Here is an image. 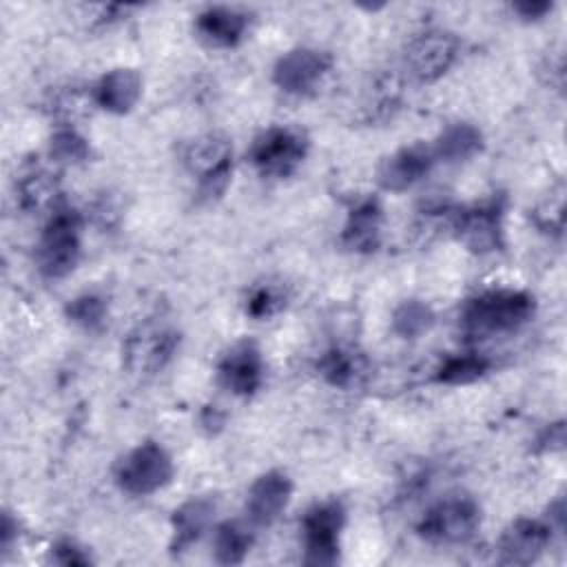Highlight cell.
Listing matches in <instances>:
<instances>
[{
    "instance_id": "7c38bea8",
    "label": "cell",
    "mask_w": 567,
    "mask_h": 567,
    "mask_svg": "<svg viewBox=\"0 0 567 567\" xmlns=\"http://www.w3.org/2000/svg\"><path fill=\"white\" fill-rule=\"evenodd\" d=\"M217 381L235 396H252L264 383V359L255 341L233 343L217 363Z\"/></svg>"
},
{
    "instance_id": "7402d4cb",
    "label": "cell",
    "mask_w": 567,
    "mask_h": 567,
    "mask_svg": "<svg viewBox=\"0 0 567 567\" xmlns=\"http://www.w3.org/2000/svg\"><path fill=\"white\" fill-rule=\"evenodd\" d=\"M250 545H252V534L246 525L237 520H224L215 527L213 549H215V560L219 565L244 563L246 554L250 551Z\"/></svg>"
},
{
    "instance_id": "cb8c5ba5",
    "label": "cell",
    "mask_w": 567,
    "mask_h": 567,
    "mask_svg": "<svg viewBox=\"0 0 567 567\" xmlns=\"http://www.w3.org/2000/svg\"><path fill=\"white\" fill-rule=\"evenodd\" d=\"M434 326L432 308L421 299H405L392 312V330L401 339H416Z\"/></svg>"
},
{
    "instance_id": "52a82bcc",
    "label": "cell",
    "mask_w": 567,
    "mask_h": 567,
    "mask_svg": "<svg viewBox=\"0 0 567 567\" xmlns=\"http://www.w3.org/2000/svg\"><path fill=\"white\" fill-rule=\"evenodd\" d=\"M308 137L295 126H270L250 146V162L264 177L292 175L308 155Z\"/></svg>"
},
{
    "instance_id": "8fae6325",
    "label": "cell",
    "mask_w": 567,
    "mask_h": 567,
    "mask_svg": "<svg viewBox=\"0 0 567 567\" xmlns=\"http://www.w3.org/2000/svg\"><path fill=\"white\" fill-rule=\"evenodd\" d=\"M332 58L326 51L297 47L286 51L272 66V82L292 95L310 93L330 71Z\"/></svg>"
},
{
    "instance_id": "9a60e30c",
    "label": "cell",
    "mask_w": 567,
    "mask_h": 567,
    "mask_svg": "<svg viewBox=\"0 0 567 567\" xmlns=\"http://www.w3.org/2000/svg\"><path fill=\"white\" fill-rule=\"evenodd\" d=\"M551 540V527L534 520H514L498 540V563L501 565H532L540 558Z\"/></svg>"
},
{
    "instance_id": "4fadbf2b",
    "label": "cell",
    "mask_w": 567,
    "mask_h": 567,
    "mask_svg": "<svg viewBox=\"0 0 567 567\" xmlns=\"http://www.w3.org/2000/svg\"><path fill=\"white\" fill-rule=\"evenodd\" d=\"M434 162L436 157L432 153V146L421 142L403 146L379 164L377 182L383 190L403 193L412 188L416 182H421L430 173Z\"/></svg>"
},
{
    "instance_id": "484cf974",
    "label": "cell",
    "mask_w": 567,
    "mask_h": 567,
    "mask_svg": "<svg viewBox=\"0 0 567 567\" xmlns=\"http://www.w3.org/2000/svg\"><path fill=\"white\" fill-rule=\"evenodd\" d=\"M106 310H109L106 299L102 295H97V292L78 295L64 308L69 321H73L75 326H80L84 330L100 328L104 323V319H106Z\"/></svg>"
},
{
    "instance_id": "6da1fadb",
    "label": "cell",
    "mask_w": 567,
    "mask_h": 567,
    "mask_svg": "<svg viewBox=\"0 0 567 567\" xmlns=\"http://www.w3.org/2000/svg\"><path fill=\"white\" fill-rule=\"evenodd\" d=\"M536 312V299L527 290L492 288L467 299L461 312L463 330L472 337L514 332Z\"/></svg>"
},
{
    "instance_id": "83f0119b",
    "label": "cell",
    "mask_w": 567,
    "mask_h": 567,
    "mask_svg": "<svg viewBox=\"0 0 567 567\" xmlns=\"http://www.w3.org/2000/svg\"><path fill=\"white\" fill-rule=\"evenodd\" d=\"M49 151H51V157L55 164H82L91 155V146H89L86 137L80 135L71 126L58 128L51 135Z\"/></svg>"
},
{
    "instance_id": "d4e9b609",
    "label": "cell",
    "mask_w": 567,
    "mask_h": 567,
    "mask_svg": "<svg viewBox=\"0 0 567 567\" xmlns=\"http://www.w3.org/2000/svg\"><path fill=\"white\" fill-rule=\"evenodd\" d=\"M489 359L483 354H458L443 361L436 370V381L445 385H467L478 381L489 370Z\"/></svg>"
},
{
    "instance_id": "8992f818",
    "label": "cell",
    "mask_w": 567,
    "mask_h": 567,
    "mask_svg": "<svg viewBox=\"0 0 567 567\" xmlns=\"http://www.w3.org/2000/svg\"><path fill=\"white\" fill-rule=\"evenodd\" d=\"M175 465L171 454L155 441L133 447L115 467L120 489L133 496H148L171 483Z\"/></svg>"
},
{
    "instance_id": "1f68e13d",
    "label": "cell",
    "mask_w": 567,
    "mask_h": 567,
    "mask_svg": "<svg viewBox=\"0 0 567 567\" xmlns=\"http://www.w3.org/2000/svg\"><path fill=\"white\" fill-rule=\"evenodd\" d=\"M565 443V432H563V423H554L547 427L545 439H543V447L545 450H560Z\"/></svg>"
},
{
    "instance_id": "3957f363",
    "label": "cell",
    "mask_w": 567,
    "mask_h": 567,
    "mask_svg": "<svg viewBox=\"0 0 567 567\" xmlns=\"http://www.w3.org/2000/svg\"><path fill=\"white\" fill-rule=\"evenodd\" d=\"M184 164L197 177L202 202H215L230 184L233 144L224 133H204L186 144Z\"/></svg>"
},
{
    "instance_id": "9c48e42d",
    "label": "cell",
    "mask_w": 567,
    "mask_h": 567,
    "mask_svg": "<svg viewBox=\"0 0 567 567\" xmlns=\"http://www.w3.org/2000/svg\"><path fill=\"white\" fill-rule=\"evenodd\" d=\"M458 241L476 252L487 255L503 248V199L492 197L483 204L463 208L454 219Z\"/></svg>"
},
{
    "instance_id": "f1b7e54d",
    "label": "cell",
    "mask_w": 567,
    "mask_h": 567,
    "mask_svg": "<svg viewBox=\"0 0 567 567\" xmlns=\"http://www.w3.org/2000/svg\"><path fill=\"white\" fill-rule=\"evenodd\" d=\"M51 558L53 563L58 565H64V567H78V565H89L91 558L89 554L78 547L73 540H58L53 547H51Z\"/></svg>"
},
{
    "instance_id": "44dd1931",
    "label": "cell",
    "mask_w": 567,
    "mask_h": 567,
    "mask_svg": "<svg viewBox=\"0 0 567 567\" xmlns=\"http://www.w3.org/2000/svg\"><path fill=\"white\" fill-rule=\"evenodd\" d=\"M481 151H483V133L478 126L470 122H454L445 126L432 144L434 157L447 164L472 159Z\"/></svg>"
},
{
    "instance_id": "2e32d148",
    "label": "cell",
    "mask_w": 567,
    "mask_h": 567,
    "mask_svg": "<svg viewBox=\"0 0 567 567\" xmlns=\"http://www.w3.org/2000/svg\"><path fill=\"white\" fill-rule=\"evenodd\" d=\"M250 18L246 11H239L235 7H208L195 18V31L197 35L219 49H230L239 44L248 31Z\"/></svg>"
},
{
    "instance_id": "ffe728a7",
    "label": "cell",
    "mask_w": 567,
    "mask_h": 567,
    "mask_svg": "<svg viewBox=\"0 0 567 567\" xmlns=\"http://www.w3.org/2000/svg\"><path fill=\"white\" fill-rule=\"evenodd\" d=\"M60 179L58 173L44 164H29L16 179V202L22 210L33 213L47 206H55Z\"/></svg>"
},
{
    "instance_id": "5b68a950",
    "label": "cell",
    "mask_w": 567,
    "mask_h": 567,
    "mask_svg": "<svg viewBox=\"0 0 567 567\" xmlns=\"http://www.w3.org/2000/svg\"><path fill=\"white\" fill-rule=\"evenodd\" d=\"M346 525V507L337 498L312 505L301 520L303 563L330 567L339 560V536Z\"/></svg>"
},
{
    "instance_id": "603a6c76",
    "label": "cell",
    "mask_w": 567,
    "mask_h": 567,
    "mask_svg": "<svg viewBox=\"0 0 567 567\" xmlns=\"http://www.w3.org/2000/svg\"><path fill=\"white\" fill-rule=\"evenodd\" d=\"M321 379L334 388H350L359 374V357L348 348H330L317 361Z\"/></svg>"
},
{
    "instance_id": "5bb4252c",
    "label": "cell",
    "mask_w": 567,
    "mask_h": 567,
    "mask_svg": "<svg viewBox=\"0 0 567 567\" xmlns=\"http://www.w3.org/2000/svg\"><path fill=\"white\" fill-rule=\"evenodd\" d=\"M292 496V481L281 470H270L255 478L246 496V516L252 527L272 525Z\"/></svg>"
},
{
    "instance_id": "d6a6232c",
    "label": "cell",
    "mask_w": 567,
    "mask_h": 567,
    "mask_svg": "<svg viewBox=\"0 0 567 567\" xmlns=\"http://www.w3.org/2000/svg\"><path fill=\"white\" fill-rule=\"evenodd\" d=\"M202 425L208 430V432H217L221 425H224V414L213 405H208L204 412H202Z\"/></svg>"
},
{
    "instance_id": "277c9868",
    "label": "cell",
    "mask_w": 567,
    "mask_h": 567,
    "mask_svg": "<svg viewBox=\"0 0 567 567\" xmlns=\"http://www.w3.org/2000/svg\"><path fill=\"white\" fill-rule=\"evenodd\" d=\"M179 346V332L157 317H148L135 326L124 339V365L133 374L151 377L166 368Z\"/></svg>"
},
{
    "instance_id": "7a4b0ae2",
    "label": "cell",
    "mask_w": 567,
    "mask_h": 567,
    "mask_svg": "<svg viewBox=\"0 0 567 567\" xmlns=\"http://www.w3.org/2000/svg\"><path fill=\"white\" fill-rule=\"evenodd\" d=\"M80 248H82V215L66 202H58L35 246L38 270L47 279L66 277L78 266Z\"/></svg>"
},
{
    "instance_id": "f546056e",
    "label": "cell",
    "mask_w": 567,
    "mask_h": 567,
    "mask_svg": "<svg viewBox=\"0 0 567 567\" xmlns=\"http://www.w3.org/2000/svg\"><path fill=\"white\" fill-rule=\"evenodd\" d=\"M551 2L549 0H520L514 2L512 9L523 18V20H540L551 11Z\"/></svg>"
},
{
    "instance_id": "ba28073f",
    "label": "cell",
    "mask_w": 567,
    "mask_h": 567,
    "mask_svg": "<svg viewBox=\"0 0 567 567\" xmlns=\"http://www.w3.org/2000/svg\"><path fill=\"white\" fill-rule=\"evenodd\" d=\"M481 525V507L470 496H452L432 505L416 525V532L432 543H463Z\"/></svg>"
},
{
    "instance_id": "d6986e66",
    "label": "cell",
    "mask_w": 567,
    "mask_h": 567,
    "mask_svg": "<svg viewBox=\"0 0 567 567\" xmlns=\"http://www.w3.org/2000/svg\"><path fill=\"white\" fill-rule=\"evenodd\" d=\"M215 516V501L208 496H193L184 501L171 518L173 538H171V554L179 556L188 551L202 534L208 529Z\"/></svg>"
},
{
    "instance_id": "e0dca14e",
    "label": "cell",
    "mask_w": 567,
    "mask_h": 567,
    "mask_svg": "<svg viewBox=\"0 0 567 567\" xmlns=\"http://www.w3.org/2000/svg\"><path fill=\"white\" fill-rule=\"evenodd\" d=\"M381 224H383V208L379 199L365 197L357 202L343 224L341 241L352 252H374L381 241Z\"/></svg>"
},
{
    "instance_id": "4dcf8cb0",
    "label": "cell",
    "mask_w": 567,
    "mask_h": 567,
    "mask_svg": "<svg viewBox=\"0 0 567 567\" xmlns=\"http://www.w3.org/2000/svg\"><path fill=\"white\" fill-rule=\"evenodd\" d=\"M13 538H18V520H13L9 512H4L2 514V525H0V543H2L4 551H9Z\"/></svg>"
},
{
    "instance_id": "4316f807",
    "label": "cell",
    "mask_w": 567,
    "mask_h": 567,
    "mask_svg": "<svg viewBox=\"0 0 567 567\" xmlns=\"http://www.w3.org/2000/svg\"><path fill=\"white\" fill-rule=\"evenodd\" d=\"M288 295L281 284H257L246 299V315L252 319H270L286 308Z\"/></svg>"
},
{
    "instance_id": "ac0fdd59",
    "label": "cell",
    "mask_w": 567,
    "mask_h": 567,
    "mask_svg": "<svg viewBox=\"0 0 567 567\" xmlns=\"http://www.w3.org/2000/svg\"><path fill=\"white\" fill-rule=\"evenodd\" d=\"M140 97H142V75L128 66L111 69L93 86L95 104L115 115L128 113Z\"/></svg>"
},
{
    "instance_id": "30bf717a",
    "label": "cell",
    "mask_w": 567,
    "mask_h": 567,
    "mask_svg": "<svg viewBox=\"0 0 567 567\" xmlns=\"http://www.w3.org/2000/svg\"><path fill=\"white\" fill-rule=\"evenodd\" d=\"M458 53V40L443 29H430L419 33L405 49V64L410 73L423 82H436L454 64Z\"/></svg>"
}]
</instances>
